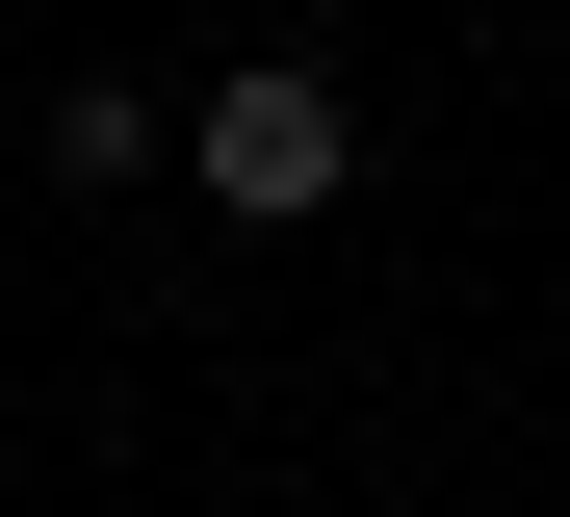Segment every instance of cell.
I'll return each mask as SVG.
<instances>
[{"label": "cell", "mask_w": 570, "mask_h": 517, "mask_svg": "<svg viewBox=\"0 0 570 517\" xmlns=\"http://www.w3.org/2000/svg\"><path fill=\"white\" fill-rule=\"evenodd\" d=\"M181 156H208V207H234V233H312V207L363 181V103H337L312 52H234L208 103H181Z\"/></svg>", "instance_id": "obj_1"}]
</instances>
